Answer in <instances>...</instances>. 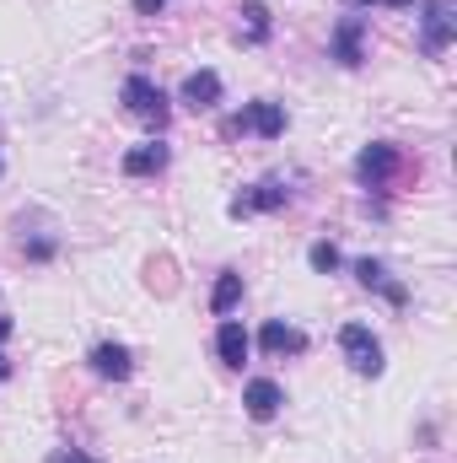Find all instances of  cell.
I'll list each match as a JSON object with an SVG mask.
<instances>
[{
  "mask_svg": "<svg viewBox=\"0 0 457 463\" xmlns=\"http://www.w3.org/2000/svg\"><path fill=\"white\" fill-rule=\"evenodd\" d=\"M5 377H11V361H5V355H0V383H5Z\"/></svg>",
  "mask_w": 457,
  "mask_h": 463,
  "instance_id": "obj_23",
  "label": "cell"
},
{
  "mask_svg": "<svg viewBox=\"0 0 457 463\" xmlns=\"http://www.w3.org/2000/svg\"><path fill=\"white\" fill-rule=\"evenodd\" d=\"M247 350H253V340H247V329L237 324V318H221V329H216V355H221V366H242L247 361Z\"/></svg>",
  "mask_w": 457,
  "mask_h": 463,
  "instance_id": "obj_14",
  "label": "cell"
},
{
  "mask_svg": "<svg viewBox=\"0 0 457 463\" xmlns=\"http://www.w3.org/2000/svg\"><path fill=\"white\" fill-rule=\"evenodd\" d=\"M5 335H11V318H5V313H0V340H5Z\"/></svg>",
  "mask_w": 457,
  "mask_h": 463,
  "instance_id": "obj_22",
  "label": "cell"
},
{
  "mask_svg": "<svg viewBox=\"0 0 457 463\" xmlns=\"http://www.w3.org/2000/svg\"><path fill=\"white\" fill-rule=\"evenodd\" d=\"M242 404H247V415H253V420H275V415H280V404H285V388H280L275 377H253V383L242 388Z\"/></svg>",
  "mask_w": 457,
  "mask_h": 463,
  "instance_id": "obj_12",
  "label": "cell"
},
{
  "mask_svg": "<svg viewBox=\"0 0 457 463\" xmlns=\"http://www.w3.org/2000/svg\"><path fill=\"white\" fill-rule=\"evenodd\" d=\"M355 280H360L366 291H382L393 307H409V286L393 280V269H387L382 259H355Z\"/></svg>",
  "mask_w": 457,
  "mask_h": 463,
  "instance_id": "obj_7",
  "label": "cell"
},
{
  "mask_svg": "<svg viewBox=\"0 0 457 463\" xmlns=\"http://www.w3.org/2000/svg\"><path fill=\"white\" fill-rule=\"evenodd\" d=\"M237 302H242V275H237V269H221L216 286H210V313H216V318H231Z\"/></svg>",
  "mask_w": 457,
  "mask_h": 463,
  "instance_id": "obj_15",
  "label": "cell"
},
{
  "mask_svg": "<svg viewBox=\"0 0 457 463\" xmlns=\"http://www.w3.org/2000/svg\"><path fill=\"white\" fill-rule=\"evenodd\" d=\"M135 11H140V16H162V11H167V0H135Z\"/></svg>",
  "mask_w": 457,
  "mask_h": 463,
  "instance_id": "obj_20",
  "label": "cell"
},
{
  "mask_svg": "<svg viewBox=\"0 0 457 463\" xmlns=\"http://www.w3.org/2000/svg\"><path fill=\"white\" fill-rule=\"evenodd\" d=\"M307 264H312L318 275H334V269H340V264H344V253H340V248H334V242H329V237H318V242L307 248Z\"/></svg>",
  "mask_w": 457,
  "mask_h": 463,
  "instance_id": "obj_16",
  "label": "cell"
},
{
  "mask_svg": "<svg viewBox=\"0 0 457 463\" xmlns=\"http://www.w3.org/2000/svg\"><path fill=\"white\" fill-rule=\"evenodd\" d=\"M118 103H124V114H135L140 124H151V129H167V92L151 81V76H124V87H118Z\"/></svg>",
  "mask_w": 457,
  "mask_h": 463,
  "instance_id": "obj_1",
  "label": "cell"
},
{
  "mask_svg": "<svg viewBox=\"0 0 457 463\" xmlns=\"http://www.w3.org/2000/svg\"><path fill=\"white\" fill-rule=\"evenodd\" d=\"M398 167H404V151H398L393 140H371V146L355 156V178H360L366 189H387V184L398 178Z\"/></svg>",
  "mask_w": 457,
  "mask_h": 463,
  "instance_id": "obj_3",
  "label": "cell"
},
{
  "mask_svg": "<svg viewBox=\"0 0 457 463\" xmlns=\"http://www.w3.org/2000/svg\"><path fill=\"white\" fill-rule=\"evenodd\" d=\"M167 156H173V151H167V140H140V146H129V151H124V162H118V167H124V178H151V173H162V167H167Z\"/></svg>",
  "mask_w": 457,
  "mask_h": 463,
  "instance_id": "obj_11",
  "label": "cell"
},
{
  "mask_svg": "<svg viewBox=\"0 0 457 463\" xmlns=\"http://www.w3.org/2000/svg\"><path fill=\"white\" fill-rule=\"evenodd\" d=\"M221 76L216 71H194V76H183V87H178V103L183 109H194V114H210L216 103H221Z\"/></svg>",
  "mask_w": 457,
  "mask_h": 463,
  "instance_id": "obj_8",
  "label": "cell"
},
{
  "mask_svg": "<svg viewBox=\"0 0 457 463\" xmlns=\"http://www.w3.org/2000/svg\"><path fill=\"white\" fill-rule=\"evenodd\" d=\"M22 253H27L33 264H49V259L60 253V242H54V237H33V242H22Z\"/></svg>",
  "mask_w": 457,
  "mask_h": 463,
  "instance_id": "obj_18",
  "label": "cell"
},
{
  "mask_svg": "<svg viewBox=\"0 0 457 463\" xmlns=\"http://www.w3.org/2000/svg\"><path fill=\"white\" fill-rule=\"evenodd\" d=\"M258 345L269 350V355H302V350H307V335H302L296 324H285V318H269V324L258 329Z\"/></svg>",
  "mask_w": 457,
  "mask_h": 463,
  "instance_id": "obj_13",
  "label": "cell"
},
{
  "mask_svg": "<svg viewBox=\"0 0 457 463\" xmlns=\"http://www.w3.org/2000/svg\"><path fill=\"white\" fill-rule=\"evenodd\" d=\"M340 350L344 361H350V372H360V377H382V340L366 329V324H344L340 329Z\"/></svg>",
  "mask_w": 457,
  "mask_h": 463,
  "instance_id": "obj_2",
  "label": "cell"
},
{
  "mask_svg": "<svg viewBox=\"0 0 457 463\" xmlns=\"http://www.w3.org/2000/svg\"><path fill=\"white\" fill-rule=\"evenodd\" d=\"M452 33H457V16L447 0H425L420 5V54H447L452 49Z\"/></svg>",
  "mask_w": 457,
  "mask_h": 463,
  "instance_id": "obj_4",
  "label": "cell"
},
{
  "mask_svg": "<svg viewBox=\"0 0 457 463\" xmlns=\"http://www.w3.org/2000/svg\"><path fill=\"white\" fill-rule=\"evenodd\" d=\"M242 22H247V43H264L269 38V11L264 5H242Z\"/></svg>",
  "mask_w": 457,
  "mask_h": 463,
  "instance_id": "obj_17",
  "label": "cell"
},
{
  "mask_svg": "<svg viewBox=\"0 0 457 463\" xmlns=\"http://www.w3.org/2000/svg\"><path fill=\"white\" fill-rule=\"evenodd\" d=\"M49 463H103V458H92V453H81V448H54Z\"/></svg>",
  "mask_w": 457,
  "mask_h": 463,
  "instance_id": "obj_19",
  "label": "cell"
},
{
  "mask_svg": "<svg viewBox=\"0 0 457 463\" xmlns=\"http://www.w3.org/2000/svg\"><path fill=\"white\" fill-rule=\"evenodd\" d=\"M92 372L98 377H108V383H129L135 377V355H129V345H118V340H103V345H92Z\"/></svg>",
  "mask_w": 457,
  "mask_h": 463,
  "instance_id": "obj_10",
  "label": "cell"
},
{
  "mask_svg": "<svg viewBox=\"0 0 457 463\" xmlns=\"http://www.w3.org/2000/svg\"><path fill=\"white\" fill-rule=\"evenodd\" d=\"M329 49H334V60H340L344 71H355L366 60V16H344L340 27H334V38H329Z\"/></svg>",
  "mask_w": 457,
  "mask_h": 463,
  "instance_id": "obj_9",
  "label": "cell"
},
{
  "mask_svg": "<svg viewBox=\"0 0 457 463\" xmlns=\"http://www.w3.org/2000/svg\"><path fill=\"white\" fill-rule=\"evenodd\" d=\"M280 205H291V189H285V178H264V184H253L247 194H237L227 205L231 222H247V216H258V211H280Z\"/></svg>",
  "mask_w": 457,
  "mask_h": 463,
  "instance_id": "obj_5",
  "label": "cell"
},
{
  "mask_svg": "<svg viewBox=\"0 0 457 463\" xmlns=\"http://www.w3.org/2000/svg\"><path fill=\"white\" fill-rule=\"evenodd\" d=\"M355 5H398V11H404V5H415V0H355Z\"/></svg>",
  "mask_w": 457,
  "mask_h": 463,
  "instance_id": "obj_21",
  "label": "cell"
},
{
  "mask_svg": "<svg viewBox=\"0 0 457 463\" xmlns=\"http://www.w3.org/2000/svg\"><path fill=\"white\" fill-rule=\"evenodd\" d=\"M237 129H247V135H258V140H280V135H285V109H280V103H269V98L242 103Z\"/></svg>",
  "mask_w": 457,
  "mask_h": 463,
  "instance_id": "obj_6",
  "label": "cell"
}]
</instances>
